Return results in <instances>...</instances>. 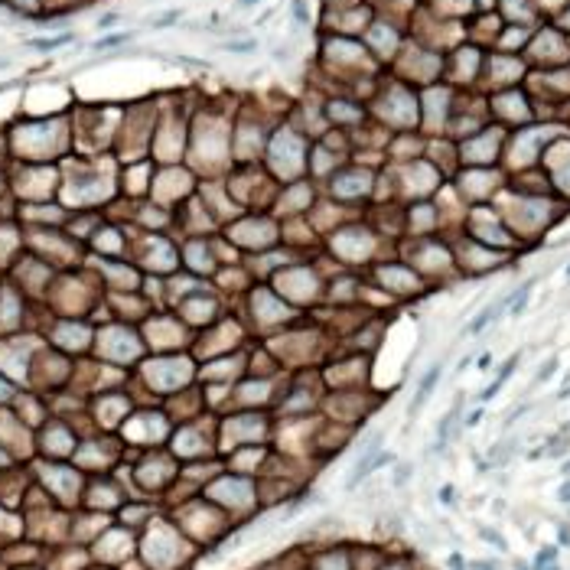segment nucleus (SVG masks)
<instances>
[{
	"mask_svg": "<svg viewBox=\"0 0 570 570\" xmlns=\"http://www.w3.org/2000/svg\"><path fill=\"white\" fill-rule=\"evenodd\" d=\"M394 456L391 453H381V433H375V437L368 440V446H365V453L359 456V463H355V469L349 473V479H345V489H355V485L362 482V479L372 473V469H378V466H384V463H391Z\"/></svg>",
	"mask_w": 570,
	"mask_h": 570,
	"instance_id": "obj_1",
	"label": "nucleus"
},
{
	"mask_svg": "<svg viewBox=\"0 0 570 570\" xmlns=\"http://www.w3.org/2000/svg\"><path fill=\"white\" fill-rule=\"evenodd\" d=\"M437 381H440V365H433L427 375L421 378V384H417V394H414V401H411V414H417V411L424 407V401L430 398V391L437 388Z\"/></svg>",
	"mask_w": 570,
	"mask_h": 570,
	"instance_id": "obj_2",
	"label": "nucleus"
},
{
	"mask_svg": "<svg viewBox=\"0 0 570 570\" xmlns=\"http://www.w3.org/2000/svg\"><path fill=\"white\" fill-rule=\"evenodd\" d=\"M518 359H522V355H512V359H508L505 365H502V372H499V375H495V381L489 384V388H482V394H479V401H492L495 394H499V388H502V384L508 381V375H512V372H515Z\"/></svg>",
	"mask_w": 570,
	"mask_h": 570,
	"instance_id": "obj_3",
	"label": "nucleus"
},
{
	"mask_svg": "<svg viewBox=\"0 0 570 570\" xmlns=\"http://www.w3.org/2000/svg\"><path fill=\"white\" fill-rule=\"evenodd\" d=\"M505 306H508V297H505V300H499V303H492V306H485V310H482V313H479L476 320L469 323V332H482V329H485V326H489V323H492V320H495V316H499V313H502V310H505Z\"/></svg>",
	"mask_w": 570,
	"mask_h": 570,
	"instance_id": "obj_4",
	"label": "nucleus"
},
{
	"mask_svg": "<svg viewBox=\"0 0 570 570\" xmlns=\"http://www.w3.org/2000/svg\"><path fill=\"white\" fill-rule=\"evenodd\" d=\"M531 287H534V281H524L522 287L515 290V297H508V306H512V316H522V310L528 306V297H531Z\"/></svg>",
	"mask_w": 570,
	"mask_h": 570,
	"instance_id": "obj_5",
	"label": "nucleus"
},
{
	"mask_svg": "<svg viewBox=\"0 0 570 570\" xmlns=\"http://www.w3.org/2000/svg\"><path fill=\"white\" fill-rule=\"evenodd\" d=\"M554 557H557V547H541V554H538V561H534V567H538V570L551 567V564H554Z\"/></svg>",
	"mask_w": 570,
	"mask_h": 570,
	"instance_id": "obj_6",
	"label": "nucleus"
},
{
	"mask_svg": "<svg viewBox=\"0 0 570 570\" xmlns=\"http://www.w3.org/2000/svg\"><path fill=\"white\" fill-rule=\"evenodd\" d=\"M554 372H557V359H547L544 362V365H541V372H538V375H534V381H547V378H551V375H554Z\"/></svg>",
	"mask_w": 570,
	"mask_h": 570,
	"instance_id": "obj_7",
	"label": "nucleus"
},
{
	"mask_svg": "<svg viewBox=\"0 0 570 570\" xmlns=\"http://www.w3.org/2000/svg\"><path fill=\"white\" fill-rule=\"evenodd\" d=\"M72 36H55V39H33L30 46H36V49H52V46H62V43H69Z\"/></svg>",
	"mask_w": 570,
	"mask_h": 570,
	"instance_id": "obj_8",
	"label": "nucleus"
},
{
	"mask_svg": "<svg viewBox=\"0 0 570 570\" xmlns=\"http://www.w3.org/2000/svg\"><path fill=\"white\" fill-rule=\"evenodd\" d=\"M254 46H258L254 39H241V43H225V49H228V52H251Z\"/></svg>",
	"mask_w": 570,
	"mask_h": 570,
	"instance_id": "obj_9",
	"label": "nucleus"
},
{
	"mask_svg": "<svg viewBox=\"0 0 570 570\" xmlns=\"http://www.w3.org/2000/svg\"><path fill=\"white\" fill-rule=\"evenodd\" d=\"M482 538L489 541V544H495V547H499V551H505V538H502L499 531H489V528H482Z\"/></svg>",
	"mask_w": 570,
	"mask_h": 570,
	"instance_id": "obj_10",
	"label": "nucleus"
},
{
	"mask_svg": "<svg viewBox=\"0 0 570 570\" xmlns=\"http://www.w3.org/2000/svg\"><path fill=\"white\" fill-rule=\"evenodd\" d=\"M407 476H411V466H398V473H394V485H404Z\"/></svg>",
	"mask_w": 570,
	"mask_h": 570,
	"instance_id": "obj_11",
	"label": "nucleus"
},
{
	"mask_svg": "<svg viewBox=\"0 0 570 570\" xmlns=\"http://www.w3.org/2000/svg\"><path fill=\"white\" fill-rule=\"evenodd\" d=\"M293 16H297L300 23H306V7H303V0H293Z\"/></svg>",
	"mask_w": 570,
	"mask_h": 570,
	"instance_id": "obj_12",
	"label": "nucleus"
},
{
	"mask_svg": "<svg viewBox=\"0 0 570 570\" xmlns=\"http://www.w3.org/2000/svg\"><path fill=\"white\" fill-rule=\"evenodd\" d=\"M446 564H450V570H466V561H463L460 554H450V561H446Z\"/></svg>",
	"mask_w": 570,
	"mask_h": 570,
	"instance_id": "obj_13",
	"label": "nucleus"
},
{
	"mask_svg": "<svg viewBox=\"0 0 570 570\" xmlns=\"http://www.w3.org/2000/svg\"><path fill=\"white\" fill-rule=\"evenodd\" d=\"M557 499H561V502H570V479L561 485V489H557Z\"/></svg>",
	"mask_w": 570,
	"mask_h": 570,
	"instance_id": "obj_14",
	"label": "nucleus"
},
{
	"mask_svg": "<svg viewBox=\"0 0 570 570\" xmlns=\"http://www.w3.org/2000/svg\"><path fill=\"white\" fill-rule=\"evenodd\" d=\"M469 570H499V564H492V561L482 564V561H479V564H469Z\"/></svg>",
	"mask_w": 570,
	"mask_h": 570,
	"instance_id": "obj_15",
	"label": "nucleus"
},
{
	"mask_svg": "<svg viewBox=\"0 0 570 570\" xmlns=\"http://www.w3.org/2000/svg\"><path fill=\"white\" fill-rule=\"evenodd\" d=\"M479 421H482V411H473V414H469V417H466V424H469V427H476V424H479Z\"/></svg>",
	"mask_w": 570,
	"mask_h": 570,
	"instance_id": "obj_16",
	"label": "nucleus"
},
{
	"mask_svg": "<svg viewBox=\"0 0 570 570\" xmlns=\"http://www.w3.org/2000/svg\"><path fill=\"white\" fill-rule=\"evenodd\" d=\"M440 499H443V502H453V489H450V485H446L443 492H440Z\"/></svg>",
	"mask_w": 570,
	"mask_h": 570,
	"instance_id": "obj_17",
	"label": "nucleus"
},
{
	"mask_svg": "<svg viewBox=\"0 0 570 570\" xmlns=\"http://www.w3.org/2000/svg\"><path fill=\"white\" fill-rule=\"evenodd\" d=\"M561 544H570V528H561Z\"/></svg>",
	"mask_w": 570,
	"mask_h": 570,
	"instance_id": "obj_18",
	"label": "nucleus"
},
{
	"mask_svg": "<svg viewBox=\"0 0 570 570\" xmlns=\"http://www.w3.org/2000/svg\"><path fill=\"white\" fill-rule=\"evenodd\" d=\"M258 0H238V7H254Z\"/></svg>",
	"mask_w": 570,
	"mask_h": 570,
	"instance_id": "obj_19",
	"label": "nucleus"
},
{
	"mask_svg": "<svg viewBox=\"0 0 570 570\" xmlns=\"http://www.w3.org/2000/svg\"><path fill=\"white\" fill-rule=\"evenodd\" d=\"M561 473H564V476H570V460H567V463L561 466Z\"/></svg>",
	"mask_w": 570,
	"mask_h": 570,
	"instance_id": "obj_20",
	"label": "nucleus"
},
{
	"mask_svg": "<svg viewBox=\"0 0 570 570\" xmlns=\"http://www.w3.org/2000/svg\"><path fill=\"white\" fill-rule=\"evenodd\" d=\"M544 570H557V567H554V564H551V567H544Z\"/></svg>",
	"mask_w": 570,
	"mask_h": 570,
	"instance_id": "obj_21",
	"label": "nucleus"
}]
</instances>
